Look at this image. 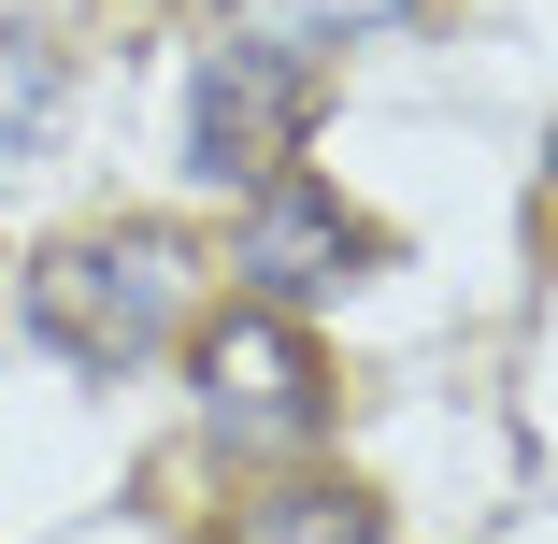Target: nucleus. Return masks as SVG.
Segmentation results:
<instances>
[{"label":"nucleus","mask_w":558,"mask_h":544,"mask_svg":"<svg viewBox=\"0 0 558 544\" xmlns=\"http://www.w3.org/2000/svg\"><path fill=\"white\" fill-rule=\"evenodd\" d=\"M186 230H158V215H116V230H72L44 244L29 273V344H58L72 373H144L158 344H186Z\"/></svg>","instance_id":"nucleus-1"},{"label":"nucleus","mask_w":558,"mask_h":544,"mask_svg":"<svg viewBox=\"0 0 558 544\" xmlns=\"http://www.w3.org/2000/svg\"><path fill=\"white\" fill-rule=\"evenodd\" d=\"M186 387H201V430H215L230 459H301V445H329V359H315L301 315H272V301L215 315V330L186 344Z\"/></svg>","instance_id":"nucleus-2"},{"label":"nucleus","mask_w":558,"mask_h":544,"mask_svg":"<svg viewBox=\"0 0 558 544\" xmlns=\"http://www.w3.org/2000/svg\"><path fill=\"white\" fill-rule=\"evenodd\" d=\"M301 130H315V72L301 58H272V44H215L201 72H186V172L201 186H272V172H301Z\"/></svg>","instance_id":"nucleus-3"},{"label":"nucleus","mask_w":558,"mask_h":544,"mask_svg":"<svg viewBox=\"0 0 558 544\" xmlns=\"http://www.w3.org/2000/svg\"><path fill=\"white\" fill-rule=\"evenodd\" d=\"M373 273V230L344 201H329L315 172H272V186H244V287L287 315V301H329V287H359Z\"/></svg>","instance_id":"nucleus-4"},{"label":"nucleus","mask_w":558,"mask_h":544,"mask_svg":"<svg viewBox=\"0 0 558 544\" xmlns=\"http://www.w3.org/2000/svg\"><path fill=\"white\" fill-rule=\"evenodd\" d=\"M244 544H387V501L301 473V487H258V501H244Z\"/></svg>","instance_id":"nucleus-5"},{"label":"nucleus","mask_w":558,"mask_h":544,"mask_svg":"<svg viewBox=\"0 0 558 544\" xmlns=\"http://www.w3.org/2000/svg\"><path fill=\"white\" fill-rule=\"evenodd\" d=\"M401 15H429V0H244V44H272V58H329V44H387Z\"/></svg>","instance_id":"nucleus-6"},{"label":"nucleus","mask_w":558,"mask_h":544,"mask_svg":"<svg viewBox=\"0 0 558 544\" xmlns=\"http://www.w3.org/2000/svg\"><path fill=\"white\" fill-rule=\"evenodd\" d=\"M58 100H72V58H58L44 29L0 15V144H44V130H58Z\"/></svg>","instance_id":"nucleus-7"}]
</instances>
